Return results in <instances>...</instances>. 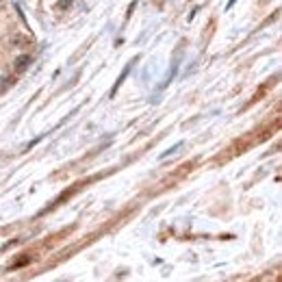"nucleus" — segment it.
Masks as SVG:
<instances>
[{
    "instance_id": "nucleus-3",
    "label": "nucleus",
    "mask_w": 282,
    "mask_h": 282,
    "mask_svg": "<svg viewBox=\"0 0 282 282\" xmlns=\"http://www.w3.org/2000/svg\"><path fill=\"white\" fill-rule=\"evenodd\" d=\"M180 148H183V141H180V143H176V145H171V148H169L167 152H163V154H161V159H165V157H169V154H176V152H178Z\"/></svg>"
},
{
    "instance_id": "nucleus-1",
    "label": "nucleus",
    "mask_w": 282,
    "mask_h": 282,
    "mask_svg": "<svg viewBox=\"0 0 282 282\" xmlns=\"http://www.w3.org/2000/svg\"><path fill=\"white\" fill-rule=\"evenodd\" d=\"M29 63H31V57H29V54H20V57L15 59V70L22 72V70L29 68Z\"/></svg>"
},
{
    "instance_id": "nucleus-4",
    "label": "nucleus",
    "mask_w": 282,
    "mask_h": 282,
    "mask_svg": "<svg viewBox=\"0 0 282 282\" xmlns=\"http://www.w3.org/2000/svg\"><path fill=\"white\" fill-rule=\"evenodd\" d=\"M72 3H74V0H59V5H61L63 9H70V7H72Z\"/></svg>"
},
{
    "instance_id": "nucleus-5",
    "label": "nucleus",
    "mask_w": 282,
    "mask_h": 282,
    "mask_svg": "<svg viewBox=\"0 0 282 282\" xmlns=\"http://www.w3.org/2000/svg\"><path fill=\"white\" fill-rule=\"evenodd\" d=\"M234 3H236V0H228V5H226V9H230V7L234 5Z\"/></svg>"
},
{
    "instance_id": "nucleus-6",
    "label": "nucleus",
    "mask_w": 282,
    "mask_h": 282,
    "mask_svg": "<svg viewBox=\"0 0 282 282\" xmlns=\"http://www.w3.org/2000/svg\"><path fill=\"white\" fill-rule=\"evenodd\" d=\"M0 7H3V3H0Z\"/></svg>"
},
{
    "instance_id": "nucleus-2",
    "label": "nucleus",
    "mask_w": 282,
    "mask_h": 282,
    "mask_svg": "<svg viewBox=\"0 0 282 282\" xmlns=\"http://www.w3.org/2000/svg\"><path fill=\"white\" fill-rule=\"evenodd\" d=\"M128 72H131V66H126V68H124V72H122V76H120V80H117V83H115V87L111 89V96H115V92H117V89H120V85L124 83V78L128 76Z\"/></svg>"
}]
</instances>
